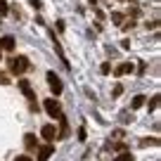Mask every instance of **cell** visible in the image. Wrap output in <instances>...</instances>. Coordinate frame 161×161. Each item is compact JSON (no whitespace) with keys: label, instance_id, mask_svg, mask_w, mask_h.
Instances as JSON below:
<instances>
[{"label":"cell","instance_id":"cell-18","mask_svg":"<svg viewBox=\"0 0 161 161\" xmlns=\"http://www.w3.org/2000/svg\"><path fill=\"white\" fill-rule=\"evenodd\" d=\"M7 83H10V78H7V76L0 71V86H7Z\"/></svg>","mask_w":161,"mask_h":161},{"label":"cell","instance_id":"cell-26","mask_svg":"<svg viewBox=\"0 0 161 161\" xmlns=\"http://www.w3.org/2000/svg\"><path fill=\"white\" fill-rule=\"evenodd\" d=\"M14 161H33V159H31V156H17Z\"/></svg>","mask_w":161,"mask_h":161},{"label":"cell","instance_id":"cell-3","mask_svg":"<svg viewBox=\"0 0 161 161\" xmlns=\"http://www.w3.org/2000/svg\"><path fill=\"white\" fill-rule=\"evenodd\" d=\"M47 86H50V90L55 95H62V80H59V76H55V71H47Z\"/></svg>","mask_w":161,"mask_h":161},{"label":"cell","instance_id":"cell-25","mask_svg":"<svg viewBox=\"0 0 161 161\" xmlns=\"http://www.w3.org/2000/svg\"><path fill=\"white\" fill-rule=\"evenodd\" d=\"M31 5H33V10H40V0H31Z\"/></svg>","mask_w":161,"mask_h":161},{"label":"cell","instance_id":"cell-16","mask_svg":"<svg viewBox=\"0 0 161 161\" xmlns=\"http://www.w3.org/2000/svg\"><path fill=\"white\" fill-rule=\"evenodd\" d=\"M7 10H10V7H7V3H5V0H0V17L7 14Z\"/></svg>","mask_w":161,"mask_h":161},{"label":"cell","instance_id":"cell-24","mask_svg":"<svg viewBox=\"0 0 161 161\" xmlns=\"http://www.w3.org/2000/svg\"><path fill=\"white\" fill-rule=\"evenodd\" d=\"M121 121H126V123H128V121H133V114H128V111H126V114H123V119H121Z\"/></svg>","mask_w":161,"mask_h":161},{"label":"cell","instance_id":"cell-2","mask_svg":"<svg viewBox=\"0 0 161 161\" xmlns=\"http://www.w3.org/2000/svg\"><path fill=\"white\" fill-rule=\"evenodd\" d=\"M43 107H45V111L52 116V119H62V116H64V114H62V104L57 100H45Z\"/></svg>","mask_w":161,"mask_h":161},{"label":"cell","instance_id":"cell-8","mask_svg":"<svg viewBox=\"0 0 161 161\" xmlns=\"http://www.w3.org/2000/svg\"><path fill=\"white\" fill-rule=\"evenodd\" d=\"M57 137H59V140H64V137H69V121H66L64 116H62V119H59V133H57Z\"/></svg>","mask_w":161,"mask_h":161},{"label":"cell","instance_id":"cell-13","mask_svg":"<svg viewBox=\"0 0 161 161\" xmlns=\"http://www.w3.org/2000/svg\"><path fill=\"white\" fill-rule=\"evenodd\" d=\"M140 145H142V147H149V145L156 147V145H159V137H147V140H142Z\"/></svg>","mask_w":161,"mask_h":161},{"label":"cell","instance_id":"cell-5","mask_svg":"<svg viewBox=\"0 0 161 161\" xmlns=\"http://www.w3.org/2000/svg\"><path fill=\"white\" fill-rule=\"evenodd\" d=\"M52 47H55V52L59 55V59L64 62V66L69 69V62H66V55H64V50H62V43H59V38H57L55 33H52Z\"/></svg>","mask_w":161,"mask_h":161},{"label":"cell","instance_id":"cell-23","mask_svg":"<svg viewBox=\"0 0 161 161\" xmlns=\"http://www.w3.org/2000/svg\"><path fill=\"white\" fill-rule=\"evenodd\" d=\"M121 92H123V86H116V88H114V97H119Z\"/></svg>","mask_w":161,"mask_h":161},{"label":"cell","instance_id":"cell-19","mask_svg":"<svg viewBox=\"0 0 161 161\" xmlns=\"http://www.w3.org/2000/svg\"><path fill=\"white\" fill-rule=\"evenodd\" d=\"M78 140H80V142L86 140V128H78Z\"/></svg>","mask_w":161,"mask_h":161},{"label":"cell","instance_id":"cell-7","mask_svg":"<svg viewBox=\"0 0 161 161\" xmlns=\"http://www.w3.org/2000/svg\"><path fill=\"white\" fill-rule=\"evenodd\" d=\"M55 154V147L52 145H45V147H40L38 149V161H47L50 156Z\"/></svg>","mask_w":161,"mask_h":161},{"label":"cell","instance_id":"cell-12","mask_svg":"<svg viewBox=\"0 0 161 161\" xmlns=\"http://www.w3.org/2000/svg\"><path fill=\"white\" fill-rule=\"evenodd\" d=\"M145 100H147V97H142V95H137V97H135V100H133V104H130V109H140V107H142V104H145Z\"/></svg>","mask_w":161,"mask_h":161},{"label":"cell","instance_id":"cell-14","mask_svg":"<svg viewBox=\"0 0 161 161\" xmlns=\"http://www.w3.org/2000/svg\"><path fill=\"white\" fill-rule=\"evenodd\" d=\"M147 107H149V111H154L156 107H159V95H154V97H152V100H149V104H147Z\"/></svg>","mask_w":161,"mask_h":161},{"label":"cell","instance_id":"cell-28","mask_svg":"<svg viewBox=\"0 0 161 161\" xmlns=\"http://www.w3.org/2000/svg\"><path fill=\"white\" fill-rule=\"evenodd\" d=\"M0 59H3V50H0Z\"/></svg>","mask_w":161,"mask_h":161},{"label":"cell","instance_id":"cell-6","mask_svg":"<svg viewBox=\"0 0 161 161\" xmlns=\"http://www.w3.org/2000/svg\"><path fill=\"white\" fill-rule=\"evenodd\" d=\"M40 135L45 137L47 142H52V140L57 137V128L52 126V123H47V126H43V128H40Z\"/></svg>","mask_w":161,"mask_h":161},{"label":"cell","instance_id":"cell-20","mask_svg":"<svg viewBox=\"0 0 161 161\" xmlns=\"http://www.w3.org/2000/svg\"><path fill=\"white\" fill-rule=\"evenodd\" d=\"M109 69H111V66H109V64H107V62H104V64H102V66H100V71H102V74H109Z\"/></svg>","mask_w":161,"mask_h":161},{"label":"cell","instance_id":"cell-10","mask_svg":"<svg viewBox=\"0 0 161 161\" xmlns=\"http://www.w3.org/2000/svg\"><path fill=\"white\" fill-rule=\"evenodd\" d=\"M24 145L29 147V149H33V147H38V140H36V135H24Z\"/></svg>","mask_w":161,"mask_h":161},{"label":"cell","instance_id":"cell-27","mask_svg":"<svg viewBox=\"0 0 161 161\" xmlns=\"http://www.w3.org/2000/svg\"><path fill=\"white\" fill-rule=\"evenodd\" d=\"M90 5H97V0H90Z\"/></svg>","mask_w":161,"mask_h":161},{"label":"cell","instance_id":"cell-4","mask_svg":"<svg viewBox=\"0 0 161 161\" xmlns=\"http://www.w3.org/2000/svg\"><path fill=\"white\" fill-rule=\"evenodd\" d=\"M19 88H21V92L26 95V100L31 102V107H36V92H33V88H31V83L21 78V80H19Z\"/></svg>","mask_w":161,"mask_h":161},{"label":"cell","instance_id":"cell-1","mask_svg":"<svg viewBox=\"0 0 161 161\" xmlns=\"http://www.w3.org/2000/svg\"><path fill=\"white\" fill-rule=\"evenodd\" d=\"M31 69V64H29V59H26L24 55H19V57H12L10 59V71L12 74H24V71H29Z\"/></svg>","mask_w":161,"mask_h":161},{"label":"cell","instance_id":"cell-21","mask_svg":"<svg viewBox=\"0 0 161 161\" xmlns=\"http://www.w3.org/2000/svg\"><path fill=\"white\" fill-rule=\"evenodd\" d=\"M133 26H135V21H133V19H128V21H126V24H123V29H126V31H128V29H133Z\"/></svg>","mask_w":161,"mask_h":161},{"label":"cell","instance_id":"cell-11","mask_svg":"<svg viewBox=\"0 0 161 161\" xmlns=\"http://www.w3.org/2000/svg\"><path fill=\"white\" fill-rule=\"evenodd\" d=\"M128 71H133V64H121V66H116L114 74H116V76H123V74H128Z\"/></svg>","mask_w":161,"mask_h":161},{"label":"cell","instance_id":"cell-15","mask_svg":"<svg viewBox=\"0 0 161 161\" xmlns=\"http://www.w3.org/2000/svg\"><path fill=\"white\" fill-rule=\"evenodd\" d=\"M114 161H133V156L128 154V152H123V154H121V156H116Z\"/></svg>","mask_w":161,"mask_h":161},{"label":"cell","instance_id":"cell-9","mask_svg":"<svg viewBox=\"0 0 161 161\" xmlns=\"http://www.w3.org/2000/svg\"><path fill=\"white\" fill-rule=\"evenodd\" d=\"M0 50H14V38L12 36H3L0 38Z\"/></svg>","mask_w":161,"mask_h":161},{"label":"cell","instance_id":"cell-22","mask_svg":"<svg viewBox=\"0 0 161 161\" xmlns=\"http://www.w3.org/2000/svg\"><path fill=\"white\" fill-rule=\"evenodd\" d=\"M114 137H116V140H121V137H126V133H123V130H114Z\"/></svg>","mask_w":161,"mask_h":161},{"label":"cell","instance_id":"cell-17","mask_svg":"<svg viewBox=\"0 0 161 161\" xmlns=\"http://www.w3.org/2000/svg\"><path fill=\"white\" fill-rule=\"evenodd\" d=\"M121 19H123V14H121V12H111V21H116V24H119Z\"/></svg>","mask_w":161,"mask_h":161}]
</instances>
